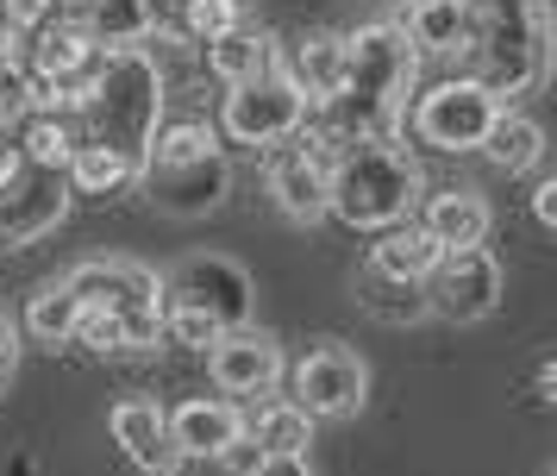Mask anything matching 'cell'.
<instances>
[{
    "instance_id": "cell-2",
    "label": "cell",
    "mask_w": 557,
    "mask_h": 476,
    "mask_svg": "<svg viewBox=\"0 0 557 476\" xmlns=\"http://www.w3.org/2000/svg\"><path fill=\"white\" fill-rule=\"evenodd\" d=\"M163 107H170V88H163L151 57L145 50H107L95 82L76 100L82 145H101V150L132 157V163H145V145H151Z\"/></svg>"
},
{
    "instance_id": "cell-3",
    "label": "cell",
    "mask_w": 557,
    "mask_h": 476,
    "mask_svg": "<svg viewBox=\"0 0 557 476\" xmlns=\"http://www.w3.org/2000/svg\"><path fill=\"white\" fill-rule=\"evenodd\" d=\"M413 200H420V163L395 138L338 150L326 213H338L351 232H382V225L413 220Z\"/></svg>"
},
{
    "instance_id": "cell-23",
    "label": "cell",
    "mask_w": 557,
    "mask_h": 476,
    "mask_svg": "<svg viewBox=\"0 0 557 476\" xmlns=\"http://www.w3.org/2000/svg\"><path fill=\"white\" fill-rule=\"evenodd\" d=\"M401 32L413 57H463V0H413Z\"/></svg>"
},
{
    "instance_id": "cell-32",
    "label": "cell",
    "mask_w": 557,
    "mask_h": 476,
    "mask_svg": "<svg viewBox=\"0 0 557 476\" xmlns=\"http://www.w3.org/2000/svg\"><path fill=\"white\" fill-rule=\"evenodd\" d=\"M532 220L545 225V232L557 225V182H539V188H532Z\"/></svg>"
},
{
    "instance_id": "cell-6",
    "label": "cell",
    "mask_w": 557,
    "mask_h": 476,
    "mask_svg": "<svg viewBox=\"0 0 557 476\" xmlns=\"http://www.w3.org/2000/svg\"><path fill=\"white\" fill-rule=\"evenodd\" d=\"M307 113H313V107L301 100V88H295L282 70H270V75H257V82L226 88V100H220V125H213V132H226L232 145L276 150L307 125Z\"/></svg>"
},
{
    "instance_id": "cell-15",
    "label": "cell",
    "mask_w": 557,
    "mask_h": 476,
    "mask_svg": "<svg viewBox=\"0 0 557 476\" xmlns=\"http://www.w3.org/2000/svg\"><path fill=\"white\" fill-rule=\"evenodd\" d=\"M163 414H170V439H176L182 464L188 457H220L245 432V407L226 395H188L182 407H163Z\"/></svg>"
},
{
    "instance_id": "cell-21",
    "label": "cell",
    "mask_w": 557,
    "mask_h": 476,
    "mask_svg": "<svg viewBox=\"0 0 557 476\" xmlns=\"http://www.w3.org/2000/svg\"><path fill=\"white\" fill-rule=\"evenodd\" d=\"M201 63L226 88H238V82H257V75H270L282 70V57H276V38L270 32H257V25H232L226 38H213V45H201Z\"/></svg>"
},
{
    "instance_id": "cell-26",
    "label": "cell",
    "mask_w": 557,
    "mask_h": 476,
    "mask_svg": "<svg viewBox=\"0 0 557 476\" xmlns=\"http://www.w3.org/2000/svg\"><path fill=\"white\" fill-rule=\"evenodd\" d=\"M357 307L382 326H420L432 314L426 282H395V276H376V270H357Z\"/></svg>"
},
{
    "instance_id": "cell-25",
    "label": "cell",
    "mask_w": 557,
    "mask_h": 476,
    "mask_svg": "<svg viewBox=\"0 0 557 476\" xmlns=\"http://www.w3.org/2000/svg\"><path fill=\"white\" fill-rule=\"evenodd\" d=\"M63 175H70V195H95V200H113V195L138 188V163L120 157V150H101V145H76Z\"/></svg>"
},
{
    "instance_id": "cell-5",
    "label": "cell",
    "mask_w": 557,
    "mask_h": 476,
    "mask_svg": "<svg viewBox=\"0 0 557 476\" xmlns=\"http://www.w3.org/2000/svg\"><path fill=\"white\" fill-rule=\"evenodd\" d=\"M413 75H420V57H413V45H407V32L395 20L345 32V88L338 95H357V100H376V107L407 113Z\"/></svg>"
},
{
    "instance_id": "cell-18",
    "label": "cell",
    "mask_w": 557,
    "mask_h": 476,
    "mask_svg": "<svg viewBox=\"0 0 557 476\" xmlns=\"http://www.w3.org/2000/svg\"><path fill=\"white\" fill-rule=\"evenodd\" d=\"M413 225H420L438 251H476L482 239H488L495 213H488V200H482L476 188H438V195H426V207H420Z\"/></svg>"
},
{
    "instance_id": "cell-24",
    "label": "cell",
    "mask_w": 557,
    "mask_h": 476,
    "mask_svg": "<svg viewBox=\"0 0 557 476\" xmlns=\"http://www.w3.org/2000/svg\"><path fill=\"white\" fill-rule=\"evenodd\" d=\"M482 157L507 175L532 170V163L545 157V125L532 120V113H520V107H502L495 125H488V138H482Z\"/></svg>"
},
{
    "instance_id": "cell-28",
    "label": "cell",
    "mask_w": 557,
    "mask_h": 476,
    "mask_svg": "<svg viewBox=\"0 0 557 476\" xmlns=\"http://www.w3.org/2000/svg\"><path fill=\"white\" fill-rule=\"evenodd\" d=\"M82 326V301L70 295V282H45L38 295L26 301V332L45 339V345H70Z\"/></svg>"
},
{
    "instance_id": "cell-30",
    "label": "cell",
    "mask_w": 557,
    "mask_h": 476,
    "mask_svg": "<svg viewBox=\"0 0 557 476\" xmlns=\"http://www.w3.org/2000/svg\"><path fill=\"white\" fill-rule=\"evenodd\" d=\"M232 25H245V7H238V0H182L176 7V32L195 50L213 45V38H226Z\"/></svg>"
},
{
    "instance_id": "cell-8",
    "label": "cell",
    "mask_w": 557,
    "mask_h": 476,
    "mask_svg": "<svg viewBox=\"0 0 557 476\" xmlns=\"http://www.w3.org/2000/svg\"><path fill=\"white\" fill-rule=\"evenodd\" d=\"M495 113H502V100L482 95L470 75H451V82H432L426 95L413 100V138L432 145V150H445V157H457V150H482Z\"/></svg>"
},
{
    "instance_id": "cell-14",
    "label": "cell",
    "mask_w": 557,
    "mask_h": 476,
    "mask_svg": "<svg viewBox=\"0 0 557 476\" xmlns=\"http://www.w3.org/2000/svg\"><path fill=\"white\" fill-rule=\"evenodd\" d=\"M107 426H113V446L126 451L145 476H176L182 471V451H176V439H170V414H163V401H151V395L113 401Z\"/></svg>"
},
{
    "instance_id": "cell-35",
    "label": "cell",
    "mask_w": 557,
    "mask_h": 476,
    "mask_svg": "<svg viewBox=\"0 0 557 476\" xmlns=\"http://www.w3.org/2000/svg\"><path fill=\"white\" fill-rule=\"evenodd\" d=\"M407 7H413V0H407Z\"/></svg>"
},
{
    "instance_id": "cell-27",
    "label": "cell",
    "mask_w": 557,
    "mask_h": 476,
    "mask_svg": "<svg viewBox=\"0 0 557 476\" xmlns=\"http://www.w3.org/2000/svg\"><path fill=\"white\" fill-rule=\"evenodd\" d=\"M245 432L257 439V451L263 457H307V446H313V420H307L295 401H263L257 414H245Z\"/></svg>"
},
{
    "instance_id": "cell-16",
    "label": "cell",
    "mask_w": 557,
    "mask_h": 476,
    "mask_svg": "<svg viewBox=\"0 0 557 476\" xmlns=\"http://www.w3.org/2000/svg\"><path fill=\"white\" fill-rule=\"evenodd\" d=\"M270 195H276V207L288 213V220H326V200H332V170L326 163H313L307 150L295 145H276L270 150Z\"/></svg>"
},
{
    "instance_id": "cell-19",
    "label": "cell",
    "mask_w": 557,
    "mask_h": 476,
    "mask_svg": "<svg viewBox=\"0 0 557 476\" xmlns=\"http://www.w3.org/2000/svg\"><path fill=\"white\" fill-rule=\"evenodd\" d=\"M7 138L20 145V157H26V163H38V170H63V163L76 157V145H82L76 107H26V113L13 120V132H7Z\"/></svg>"
},
{
    "instance_id": "cell-20",
    "label": "cell",
    "mask_w": 557,
    "mask_h": 476,
    "mask_svg": "<svg viewBox=\"0 0 557 476\" xmlns=\"http://www.w3.org/2000/svg\"><path fill=\"white\" fill-rule=\"evenodd\" d=\"M282 75L301 88L307 107L332 100L338 88H345V32H307V38H295V45H288V70Z\"/></svg>"
},
{
    "instance_id": "cell-9",
    "label": "cell",
    "mask_w": 557,
    "mask_h": 476,
    "mask_svg": "<svg viewBox=\"0 0 557 476\" xmlns=\"http://www.w3.org/2000/svg\"><path fill=\"white\" fill-rule=\"evenodd\" d=\"M138 195L170 220H201L232 195V163L226 150L207 157H176V163H138Z\"/></svg>"
},
{
    "instance_id": "cell-29",
    "label": "cell",
    "mask_w": 557,
    "mask_h": 476,
    "mask_svg": "<svg viewBox=\"0 0 557 476\" xmlns=\"http://www.w3.org/2000/svg\"><path fill=\"white\" fill-rule=\"evenodd\" d=\"M207 150H220V132L201 120V113H188V120H157L151 145H145V163H176V157H207Z\"/></svg>"
},
{
    "instance_id": "cell-11",
    "label": "cell",
    "mask_w": 557,
    "mask_h": 476,
    "mask_svg": "<svg viewBox=\"0 0 557 476\" xmlns=\"http://www.w3.org/2000/svg\"><path fill=\"white\" fill-rule=\"evenodd\" d=\"M70 175L63 170H38V163H20V170L0 182V245H32L63 225L70 213Z\"/></svg>"
},
{
    "instance_id": "cell-17",
    "label": "cell",
    "mask_w": 557,
    "mask_h": 476,
    "mask_svg": "<svg viewBox=\"0 0 557 476\" xmlns=\"http://www.w3.org/2000/svg\"><path fill=\"white\" fill-rule=\"evenodd\" d=\"M70 20L95 50H138L157 32V0H70Z\"/></svg>"
},
{
    "instance_id": "cell-4",
    "label": "cell",
    "mask_w": 557,
    "mask_h": 476,
    "mask_svg": "<svg viewBox=\"0 0 557 476\" xmlns=\"http://www.w3.org/2000/svg\"><path fill=\"white\" fill-rule=\"evenodd\" d=\"M163 314H188V320H207L213 332H238L257 314V282L220 251L182 257L163 282Z\"/></svg>"
},
{
    "instance_id": "cell-1",
    "label": "cell",
    "mask_w": 557,
    "mask_h": 476,
    "mask_svg": "<svg viewBox=\"0 0 557 476\" xmlns=\"http://www.w3.org/2000/svg\"><path fill=\"white\" fill-rule=\"evenodd\" d=\"M463 63L482 95L507 107L552 70V7L545 0H463Z\"/></svg>"
},
{
    "instance_id": "cell-34",
    "label": "cell",
    "mask_w": 557,
    "mask_h": 476,
    "mask_svg": "<svg viewBox=\"0 0 557 476\" xmlns=\"http://www.w3.org/2000/svg\"><path fill=\"white\" fill-rule=\"evenodd\" d=\"M13 364H20V345H13V326H7V314H0V382L13 376Z\"/></svg>"
},
{
    "instance_id": "cell-7",
    "label": "cell",
    "mask_w": 557,
    "mask_h": 476,
    "mask_svg": "<svg viewBox=\"0 0 557 476\" xmlns=\"http://www.w3.org/2000/svg\"><path fill=\"white\" fill-rule=\"evenodd\" d=\"M282 376H288L282 401H295L307 420H345V414H357L370 401V364L351 345H338V339H320L307 357H295V370Z\"/></svg>"
},
{
    "instance_id": "cell-31",
    "label": "cell",
    "mask_w": 557,
    "mask_h": 476,
    "mask_svg": "<svg viewBox=\"0 0 557 476\" xmlns=\"http://www.w3.org/2000/svg\"><path fill=\"white\" fill-rule=\"evenodd\" d=\"M220 464H226V476H257V471H263V451H257L251 432H238V439L220 451Z\"/></svg>"
},
{
    "instance_id": "cell-33",
    "label": "cell",
    "mask_w": 557,
    "mask_h": 476,
    "mask_svg": "<svg viewBox=\"0 0 557 476\" xmlns=\"http://www.w3.org/2000/svg\"><path fill=\"white\" fill-rule=\"evenodd\" d=\"M257 476H313V464H307V457H263Z\"/></svg>"
},
{
    "instance_id": "cell-12",
    "label": "cell",
    "mask_w": 557,
    "mask_h": 476,
    "mask_svg": "<svg viewBox=\"0 0 557 476\" xmlns=\"http://www.w3.org/2000/svg\"><path fill=\"white\" fill-rule=\"evenodd\" d=\"M63 282L82 301V314H120V320H132V314H163V282L145 264H132V257H88Z\"/></svg>"
},
{
    "instance_id": "cell-10",
    "label": "cell",
    "mask_w": 557,
    "mask_h": 476,
    "mask_svg": "<svg viewBox=\"0 0 557 476\" xmlns=\"http://www.w3.org/2000/svg\"><path fill=\"white\" fill-rule=\"evenodd\" d=\"M426 307L445 314V320L470 326V320H488L502 307V264L488 257V245L476 251H438V264L426 276Z\"/></svg>"
},
{
    "instance_id": "cell-22",
    "label": "cell",
    "mask_w": 557,
    "mask_h": 476,
    "mask_svg": "<svg viewBox=\"0 0 557 476\" xmlns=\"http://www.w3.org/2000/svg\"><path fill=\"white\" fill-rule=\"evenodd\" d=\"M432 264H438V245H432L413 220H401V225H382L376 232V245H370V264H363V270L395 276V282H426Z\"/></svg>"
},
{
    "instance_id": "cell-13",
    "label": "cell",
    "mask_w": 557,
    "mask_h": 476,
    "mask_svg": "<svg viewBox=\"0 0 557 476\" xmlns=\"http://www.w3.org/2000/svg\"><path fill=\"white\" fill-rule=\"evenodd\" d=\"M282 370H288V357H282V345L263 332V326H238V332H226L220 345L207 351V376H213V389L226 401L238 395H270L282 382Z\"/></svg>"
}]
</instances>
